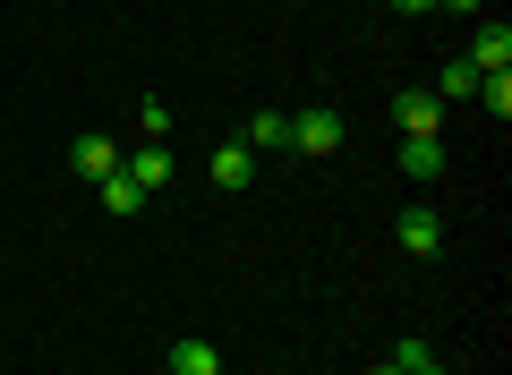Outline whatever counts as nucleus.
<instances>
[{"instance_id": "0eeeda50", "label": "nucleus", "mask_w": 512, "mask_h": 375, "mask_svg": "<svg viewBox=\"0 0 512 375\" xmlns=\"http://www.w3.org/2000/svg\"><path fill=\"white\" fill-rule=\"evenodd\" d=\"M171 375H222V350L197 341V333H180V341H171Z\"/></svg>"}, {"instance_id": "f03ea898", "label": "nucleus", "mask_w": 512, "mask_h": 375, "mask_svg": "<svg viewBox=\"0 0 512 375\" xmlns=\"http://www.w3.org/2000/svg\"><path fill=\"white\" fill-rule=\"evenodd\" d=\"M436 120H444V103L427 86H402L393 94V128H402V137H436Z\"/></svg>"}, {"instance_id": "9d476101", "label": "nucleus", "mask_w": 512, "mask_h": 375, "mask_svg": "<svg viewBox=\"0 0 512 375\" xmlns=\"http://www.w3.org/2000/svg\"><path fill=\"white\" fill-rule=\"evenodd\" d=\"M248 179H256V154H248V145H214V188H248Z\"/></svg>"}, {"instance_id": "4468645a", "label": "nucleus", "mask_w": 512, "mask_h": 375, "mask_svg": "<svg viewBox=\"0 0 512 375\" xmlns=\"http://www.w3.org/2000/svg\"><path fill=\"white\" fill-rule=\"evenodd\" d=\"M393 9H402V18H427V9H436V0H393Z\"/></svg>"}, {"instance_id": "7ed1b4c3", "label": "nucleus", "mask_w": 512, "mask_h": 375, "mask_svg": "<svg viewBox=\"0 0 512 375\" xmlns=\"http://www.w3.org/2000/svg\"><path fill=\"white\" fill-rule=\"evenodd\" d=\"M461 60H470L478 77H495V69H512V26H504V18H495V26H478V35H470V52H461Z\"/></svg>"}, {"instance_id": "f3484780", "label": "nucleus", "mask_w": 512, "mask_h": 375, "mask_svg": "<svg viewBox=\"0 0 512 375\" xmlns=\"http://www.w3.org/2000/svg\"><path fill=\"white\" fill-rule=\"evenodd\" d=\"M444 9H478V0H444Z\"/></svg>"}, {"instance_id": "20e7f679", "label": "nucleus", "mask_w": 512, "mask_h": 375, "mask_svg": "<svg viewBox=\"0 0 512 375\" xmlns=\"http://www.w3.org/2000/svg\"><path fill=\"white\" fill-rule=\"evenodd\" d=\"M120 171L137 179V188H146V197H154V188H171V154H163V145H154V137L137 145V154H120Z\"/></svg>"}, {"instance_id": "39448f33", "label": "nucleus", "mask_w": 512, "mask_h": 375, "mask_svg": "<svg viewBox=\"0 0 512 375\" xmlns=\"http://www.w3.org/2000/svg\"><path fill=\"white\" fill-rule=\"evenodd\" d=\"M393 239H402V248H410V256H436V248H444V222H436V214H427V205H410V214H402V222H393Z\"/></svg>"}, {"instance_id": "9b49d317", "label": "nucleus", "mask_w": 512, "mask_h": 375, "mask_svg": "<svg viewBox=\"0 0 512 375\" xmlns=\"http://www.w3.org/2000/svg\"><path fill=\"white\" fill-rule=\"evenodd\" d=\"M94 188H103V205H111V214H137V205H146V188H137V179H128V171L94 179Z\"/></svg>"}, {"instance_id": "f257e3e1", "label": "nucleus", "mask_w": 512, "mask_h": 375, "mask_svg": "<svg viewBox=\"0 0 512 375\" xmlns=\"http://www.w3.org/2000/svg\"><path fill=\"white\" fill-rule=\"evenodd\" d=\"M342 137H350L342 111H299V120H291V145H299V154H342Z\"/></svg>"}, {"instance_id": "dca6fc26", "label": "nucleus", "mask_w": 512, "mask_h": 375, "mask_svg": "<svg viewBox=\"0 0 512 375\" xmlns=\"http://www.w3.org/2000/svg\"><path fill=\"white\" fill-rule=\"evenodd\" d=\"M367 375H402V367H393V358H384V367H367Z\"/></svg>"}, {"instance_id": "423d86ee", "label": "nucleus", "mask_w": 512, "mask_h": 375, "mask_svg": "<svg viewBox=\"0 0 512 375\" xmlns=\"http://www.w3.org/2000/svg\"><path fill=\"white\" fill-rule=\"evenodd\" d=\"M69 171L77 179H111V171H120V145H111V137H77L69 145Z\"/></svg>"}, {"instance_id": "ddd939ff", "label": "nucleus", "mask_w": 512, "mask_h": 375, "mask_svg": "<svg viewBox=\"0 0 512 375\" xmlns=\"http://www.w3.org/2000/svg\"><path fill=\"white\" fill-rule=\"evenodd\" d=\"M453 94H478V69H470V60H444V77H436V103H453Z\"/></svg>"}, {"instance_id": "f8f14e48", "label": "nucleus", "mask_w": 512, "mask_h": 375, "mask_svg": "<svg viewBox=\"0 0 512 375\" xmlns=\"http://www.w3.org/2000/svg\"><path fill=\"white\" fill-rule=\"evenodd\" d=\"M478 103H487V120H512V69L478 77Z\"/></svg>"}, {"instance_id": "1a4fd4ad", "label": "nucleus", "mask_w": 512, "mask_h": 375, "mask_svg": "<svg viewBox=\"0 0 512 375\" xmlns=\"http://www.w3.org/2000/svg\"><path fill=\"white\" fill-rule=\"evenodd\" d=\"M248 154H282V145H291V120H282V111H248Z\"/></svg>"}, {"instance_id": "2eb2a0df", "label": "nucleus", "mask_w": 512, "mask_h": 375, "mask_svg": "<svg viewBox=\"0 0 512 375\" xmlns=\"http://www.w3.org/2000/svg\"><path fill=\"white\" fill-rule=\"evenodd\" d=\"M410 375H453V367H444V358H427V367H410Z\"/></svg>"}, {"instance_id": "6e6552de", "label": "nucleus", "mask_w": 512, "mask_h": 375, "mask_svg": "<svg viewBox=\"0 0 512 375\" xmlns=\"http://www.w3.org/2000/svg\"><path fill=\"white\" fill-rule=\"evenodd\" d=\"M402 179H427V188H436L444 179V145L436 137H402Z\"/></svg>"}]
</instances>
